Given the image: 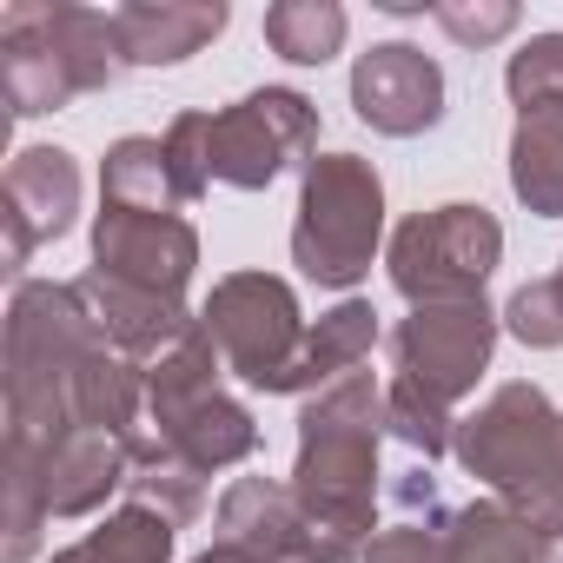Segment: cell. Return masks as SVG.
<instances>
[{"label":"cell","mask_w":563,"mask_h":563,"mask_svg":"<svg viewBox=\"0 0 563 563\" xmlns=\"http://www.w3.org/2000/svg\"><path fill=\"white\" fill-rule=\"evenodd\" d=\"M378 438H385V385L372 372H345L339 385L299 405V457L292 497L312 530L352 563L372 550V504H378Z\"/></svg>","instance_id":"obj_1"},{"label":"cell","mask_w":563,"mask_h":563,"mask_svg":"<svg viewBox=\"0 0 563 563\" xmlns=\"http://www.w3.org/2000/svg\"><path fill=\"white\" fill-rule=\"evenodd\" d=\"M451 451L530 523L537 563H563V411L537 385H497L457 424Z\"/></svg>","instance_id":"obj_2"},{"label":"cell","mask_w":563,"mask_h":563,"mask_svg":"<svg viewBox=\"0 0 563 563\" xmlns=\"http://www.w3.org/2000/svg\"><path fill=\"white\" fill-rule=\"evenodd\" d=\"M126 74V47L113 14L93 8H41L14 0L0 14V93L14 120L60 113L87 93H107Z\"/></svg>","instance_id":"obj_3"},{"label":"cell","mask_w":563,"mask_h":563,"mask_svg":"<svg viewBox=\"0 0 563 563\" xmlns=\"http://www.w3.org/2000/svg\"><path fill=\"white\" fill-rule=\"evenodd\" d=\"M219 345L206 325H192L166 358L146 365V424L166 451H179L192 471H232L258 451V424L239 398L219 391Z\"/></svg>","instance_id":"obj_4"},{"label":"cell","mask_w":563,"mask_h":563,"mask_svg":"<svg viewBox=\"0 0 563 563\" xmlns=\"http://www.w3.org/2000/svg\"><path fill=\"white\" fill-rule=\"evenodd\" d=\"M385 239V179L358 153H319L299 179L292 265L325 292H352Z\"/></svg>","instance_id":"obj_5"},{"label":"cell","mask_w":563,"mask_h":563,"mask_svg":"<svg viewBox=\"0 0 563 563\" xmlns=\"http://www.w3.org/2000/svg\"><path fill=\"white\" fill-rule=\"evenodd\" d=\"M199 325L212 332L232 378L272 398H299V358H306V312L299 292L278 272H225L199 306Z\"/></svg>","instance_id":"obj_6"},{"label":"cell","mask_w":563,"mask_h":563,"mask_svg":"<svg viewBox=\"0 0 563 563\" xmlns=\"http://www.w3.org/2000/svg\"><path fill=\"white\" fill-rule=\"evenodd\" d=\"M497 258H504V225L490 206H471V199L411 212L385 245V272H391L398 299H411V306L484 299Z\"/></svg>","instance_id":"obj_7"},{"label":"cell","mask_w":563,"mask_h":563,"mask_svg":"<svg viewBox=\"0 0 563 563\" xmlns=\"http://www.w3.org/2000/svg\"><path fill=\"white\" fill-rule=\"evenodd\" d=\"M319 159V107L292 87H258L206 113V173L232 192H265L278 173Z\"/></svg>","instance_id":"obj_8"},{"label":"cell","mask_w":563,"mask_h":563,"mask_svg":"<svg viewBox=\"0 0 563 563\" xmlns=\"http://www.w3.org/2000/svg\"><path fill=\"white\" fill-rule=\"evenodd\" d=\"M504 319L484 299H451V306H411V319L391 325V378L418 385L438 405H457L477 391L490 372Z\"/></svg>","instance_id":"obj_9"},{"label":"cell","mask_w":563,"mask_h":563,"mask_svg":"<svg viewBox=\"0 0 563 563\" xmlns=\"http://www.w3.org/2000/svg\"><path fill=\"white\" fill-rule=\"evenodd\" d=\"M199 265V232L186 212H126V206H100L93 225V272L133 292H159L179 299L186 278Z\"/></svg>","instance_id":"obj_10"},{"label":"cell","mask_w":563,"mask_h":563,"mask_svg":"<svg viewBox=\"0 0 563 563\" xmlns=\"http://www.w3.org/2000/svg\"><path fill=\"white\" fill-rule=\"evenodd\" d=\"M80 219V159L67 146H27L8 159L0 179V225H8V252L0 272H21L41 245L67 239Z\"/></svg>","instance_id":"obj_11"},{"label":"cell","mask_w":563,"mask_h":563,"mask_svg":"<svg viewBox=\"0 0 563 563\" xmlns=\"http://www.w3.org/2000/svg\"><path fill=\"white\" fill-rule=\"evenodd\" d=\"M352 113L385 140H418L444 120V67L418 41H378L352 67Z\"/></svg>","instance_id":"obj_12"},{"label":"cell","mask_w":563,"mask_h":563,"mask_svg":"<svg viewBox=\"0 0 563 563\" xmlns=\"http://www.w3.org/2000/svg\"><path fill=\"white\" fill-rule=\"evenodd\" d=\"M219 543H232L252 563H345L312 530L286 477H232L219 497Z\"/></svg>","instance_id":"obj_13"},{"label":"cell","mask_w":563,"mask_h":563,"mask_svg":"<svg viewBox=\"0 0 563 563\" xmlns=\"http://www.w3.org/2000/svg\"><path fill=\"white\" fill-rule=\"evenodd\" d=\"M133 444H140V438L74 431V438H60L54 451L8 444V457H21V464L41 477L47 517H93L113 490H126V477H133Z\"/></svg>","instance_id":"obj_14"},{"label":"cell","mask_w":563,"mask_h":563,"mask_svg":"<svg viewBox=\"0 0 563 563\" xmlns=\"http://www.w3.org/2000/svg\"><path fill=\"white\" fill-rule=\"evenodd\" d=\"M225 0H133V8H113L126 67H179L199 47H212L225 34Z\"/></svg>","instance_id":"obj_15"},{"label":"cell","mask_w":563,"mask_h":563,"mask_svg":"<svg viewBox=\"0 0 563 563\" xmlns=\"http://www.w3.org/2000/svg\"><path fill=\"white\" fill-rule=\"evenodd\" d=\"M100 199L126 206V212H186V192H179V173L166 159V140H146V133L113 140L107 159H100Z\"/></svg>","instance_id":"obj_16"},{"label":"cell","mask_w":563,"mask_h":563,"mask_svg":"<svg viewBox=\"0 0 563 563\" xmlns=\"http://www.w3.org/2000/svg\"><path fill=\"white\" fill-rule=\"evenodd\" d=\"M378 345V312L365 299H345L332 312H319V325L306 332V358H299V398L339 385L345 372H358Z\"/></svg>","instance_id":"obj_17"},{"label":"cell","mask_w":563,"mask_h":563,"mask_svg":"<svg viewBox=\"0 0 563 563\" xmlns=\"http://www.w3.org/2000/svg\"><path fill=\"white\" fill-rule=\"evenodd\" d=\"M510 192L537 219H563V113H517V126H510Z\"/></svg>","instance_id":"obj_18"},{"label":"cell","mask_w":563,"mask_h":563,"mask_svg":"<svg viewBox=\"0 0 563 563\" xmlns=\"http://www.w3.org/2000/svg\"><path fill=\"white\" fill-rule=\"evenodd\" d=\"M126 504L166 517L173 530H186L199 510H206V471H192L179 451H166L159 438H140L133 444V477H126Z\"/></svg>","instance_id":"obj_19"},{"label":"cell","mask_w":563,"mask_h":563,"mask_svg":"<svg viewBox=\"0 0 563 563\" xmlns=\"http://www.w3.org/2000/svg\"><path fill=\"white\" fill-rule=\"evenodd\" d=\"M173 523L140 510V504H120L113 517H100L80 543L54 550L47 563H173Z\"/></svg>","instance_id":"obj_20"},{"label":"cell","mask_w":563,"mask_h":563,"mask_svg":"<svg viewBox=\"0 0 563 563\" xmlns=\"http://www.w3.org/2000/svg\"><path fill=\"white\" fill-rule=\"evenodd\" d=\"M345 8L339 0H278L265 8V47L292 67H325L345 47Z\"/></svg>","instance_id":"obj_21"},{"label":"cell","mask_w":563,"mask_h":563,"mask_svg":"<svg viewBox=\"0 0 563 563\" xmlns=\"http://www.w3.org/2000/svg\"><path fill=\"white\" fill-rule=\"evenodd\" d=\"M451 563H537L530 523L504 497H477L451 510Z\"/></svg>","instance_id":"obj_22"},{"label":"cell","mask_w":563,"mask_h":563,"mask_svg":"<svg viewBox=\"0 0 563 563\" xmlns=\"http://www.w3.org/2000/svg\"><path fill=\"white\" fill-rule=\"evenodd\" d=\"M385 438H398L411 457H444L451 451V438H457V418H451V405H438V398H424L418 385H405V378H391L385 385Z\"/></svg>","instance_id":"obj_23"},{"label":"cell","mask_w":563,"mask_h":563,"mask_svg":"<svg viewBox=\"0 0 563 563\" xmlns=\"http://www.w3.org/2000/svg\"><path fill=\"white\" fill-rule=\"evenodd\" d=\"M504 93L517 113H563V34H530L504 67Z\"/></svg>","instance_id":"obj_24"},{"label":"cell","mask_w":563,"mask_h":563,"mask_svg":"<svg viewBox=\"0 0 563 563\" xmlns=\"http://www.w3.org/2000/svg\"><path fill=\"white\" fill-rule=\"evenodd\" d=\"M0 490H8V523H0V530H8V550H0V563H34L41 530L54 523L47 497H41V477L21 457H8V484H0Z\"/></svg>","instance_id":"obj_25"},{"label":"cell","mask_w":563,"mask_h":563,"mask_svg":"<svg viewBox=\"0 0 563 563\" xmlns=\"http://www.w3.org/2000/svg\"><path fill=\"white\" fill-rule=\"evenodd\" d=\"M358 563H451V510L405 517V523L378 530Z\"/></svg>","instance_id":"obj_26"},{"label":"cell","mask_w":563,"mask_h":563,"mask_svg":"<svg viewBox=\"0 0 563 563\" xmlns=\"http://www.w3.org/2000/svg\"><path fill=\"white\" fill-rule=\"evenodd\" d=\"M497 319H504V332H510L517 345H530V352H556V345H563V299H556L550 278H530V286H517L510 306H504Z\"/></svg>","instance_id":"obj_27"},{"label":"cell","mask_w":563,"mask_h":563,"mask_svg":"<svg viewBox=\"0 0 563 563\" xmlns=\"http://www.w3.org/2000/svg\"><path fill=\"white\" fill-rule=\"evenodd\" d=\"M431 21H438L444 41H457V47H497L504 34H517L523 14L510 8V0H438Z\"/></svg>","instance_id":"obj_28"},{"label":"cell","mask_w":563,"mask_h":563,"mask_svg":"<svg viewBox=\"0 0 563 563\" xmlns=\"http://www.w3.org/2000/svg\"><path fill=\"white\" fill-rule=\"evenodd\" d=\"M159 140H166V159H173V173H179L186 206H199V199L212 192V173H206V113H179Z\"/></svg>","instance_id":"obj_29"},{"label":"cell","mask_w":563,"mask_h":563,"mask_svg":"<svg viewBox=\"0 0 563 563\" xmlns=\"http://www.w3.org/2000/svg\"><path fill=\"white\" fill-rule=\"evenodd\" d=\"M385 504H398L405 517H431L438 510V477H431V464H405V471H391V484H385Z\"/></svg>","instance_id":"obj_30"},{"label":"cell","mask_w":563,"mask_h":563,"mask_svg":"<svg viewBox=\"0 0 563 563\" xmlns=\"http://www.w3.org/2000/svg\"><path fill=\"white\" fill-rule=\"evenodd\" d=\"M192 563H252V556H239V550H232V543H212V550H199V556H192Z\"/></svg>","instance_id":"obj_31"},{"label":"cell","mask_w":563,"mask_h":563,"mask_svg":"<svg viewBox=\"0 0 563 563\" xmlns=\"http://www.w3.org/2000/svg\"><path fill=\"white\" fill-rule=\"evenodd\" d=\"M550 286H556V299H563V258H556V272H550Z\"/></svg>","instance_id":"obj_32"}]
</instances>
